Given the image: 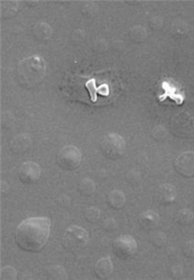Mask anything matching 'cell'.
<instances>
[{
  "instance_id": "cell-6",
  "label": "cell",
  "mask_w": 194,
  "mask_h": 280,
  "mask_svg": "<svg viewBox=\"0 0 194 280\" xmlns=\"http://www.w3.org/2000/svg\"><path fill=\"white\" fill-rule=\"evenodd\" d=\"M82 160L80 150L74 146L63 148L57 155L58 165L65 170H74L79 168Z\"/></svg>"
},
{
  "instance_id": "cell-1",
  "label": "cell",
  "mask_w": 194,
  "mask_h": 280,
  "mask_svg": "<svg viewBox=\"0 0 194 280\" xmlns=\"http://www.w3.org/2000/svg\"><path fill=\"white\" fill-rule=\"evenodd\" d=\"M51 221L48 217H31L22 222L15 232L18 246L27 252H39L51 235Z\"/></svg>"
},
{
  "instance_id": "cell-8",
  "label": "cell",
  "mask_w": 194,
  "mask_h": 280,
  "mask_svg": "<svg viewBox=\"0 0 194 280\" xmlns=\"http://www.w3.org/2000/svg\"><path fill=\"white\" fill-rule=\"evenodd\" d=\"M176 171L186 178L194 177V152L186 151L177 157L174 163Z\"/></svg>"
},
{
  "instance_id": "cell-20",
  "label": "cell",
  "mask_w": 194,
  "mask_h": 280,
  "mask_svg": "<svg viewBox=\"0 0 194 280\" xmlns=\"http://www.w3.org/2000/svg\"><path fill=\"white\" fill-rule=\"evenodd\" d=\"M78 190L81 196H92L96 191V184L94 181L90 178H83V180L79 182Z\"/></svg>"
},
{
  "instance_id": "cell-4",
  "label": "cell",
  "mask_w": 194,
  "mask_h": 280,
  "mask_svg": "<svg viewBox=\"0 0 194 280\" xmlns=\"http://www.w3.org/2000/svg\"><path fill=\"white\" fill-rule=\"evenodd\" d=\"M100 147L102 154L110 160L121 159L127 150L124 138L118 133H109L105 136Z\"/></svg>"
},
{
  "instance_id": "cell-22",
  "label": "cell",
  "mask_w": 194,
  "mask_h": 280,
  "mask_svg": "<svg viewBox=\"0 0 194 280\" xmlns=\"http://www.w3.org/2000/svg\"><path fill=\"white\" fill-rule=\"evenodd\" d=\"M167 236L161 231H155L153 232L150 237V241L154 246L157 248L164 247L167 243Z\"/></svg>"
},
{
  "instance_id": "cell-28",
  "label": "cell",
  "mask_w": 194,
  "mask_h": 280,
  "mask_svg": "<svg viewBox=\"0 0 194 280\" xmlns=\"http://www.w3.org/2000/svg\"><path fill=\"white\" fill-rule=\"evenodd\" d=\"M86 87H87V90L89 91L90 96H91V100L93 101V102H96V93L98 91V88L96 87V80L94 78L90 79V80L87 81L85 84Z\"/></svg>"
},
{
  "instance_id": "cell-25",
  "label": "cell",
  "mask_w": 194,
  "mask_h": 280,
  "mask_svg": "<svg viewBox=\"0 0 194 280\" xmlns=\"http://www.w3.org/2000/svg\"><path fill=\"white\" fill-rule=\"evenodd\" d=\"M151 136H152L153 139L155 141H164L168 137V131L163 126L155 127L151 133Z\"/></svg>"
},
{
  "instance_id": "cell-24",
  "label": "cell",
  "mask_w": 194,
  "mask_h": 280,
  "mask_svg": "<svg viewBox=\"0 0 194 280\" xmlns=\"http://www.w3.org/2000/svg\"><path fill=\"white\" fill-rule=\"evenodd\" d=\"M86 220L89 222H96L101 218V211L96 207H90L84 213Z\"/></svg>"
},
{
  "instance_id": "cell-9",
  "label": "cell",
  "mask_w": 194,
  "mask_h": 280,
  "mask_svg": "<svg viewBox=\"0 0 194 280\" xmlns=\"http://www.w3.org/2000/svg\"><path fill=\"white\" fill-rule=\"evenodd\" d=\"M42 174L40 166L34 162L29 161L20 166L18 171V177L23 183L27 185L34 184L39 180Z\"/></svg>"
},
{
  "instance_id": "cell-7",
  "label": "cell",
  "mask_w": 194,
  "mask_h": 280,
  "mask_svg": "<svg viewBox=\"0 0 194 280\" xmlns=\"http://www.w3.org/2000/svg\"><path fill=\"white\" fill-rule=\"evenodd\" d=\"M137 250V241L130 235H121L113 243V252L122 260L131 259Z\"/></svg>"
},
{
  "instance_id": "cell-26",
  "label": "cell",
  "mask_w": 194,
  "mask_h": 280,
  "mask_svg": "<svg viewBox=\"0 0 194 280\" xmlns=\"http://www.w3.org/2000/svg\"><path fill=\"white\" fill-rule=\"evenodd\" d=\"M182 254L188 259L194 258V241H189L182 246Z\"/></svg>"
},
{
  "instance_id": "cell-32",
  "label": "cell",
  "mask_w": 194,
  "mask_h": 280,
  "mask_svg": "<svg viewBox=\"0 0 194 280\" xmlns=\"http://www.w3.org/2000/svg\"><path fill=\"white\" fill-rule=\"evenodd\" d=\"M85 40V33L83 30L77 29L72 33V41L76 44H80Z\"/></svg>"
},
{
  "instance_id": "cell-10",
  "label": "cell",
  "mask_w": 194,
  "mask_h": 280,
  "mask_svg": "<svg viewBox=\"0 0 194 280\" xmlns=\"http://www.w3.org/2000/svg\"><path fill=\"white\" fill-rule=\"evenodd\" d=\"M177 196V190L170 184L160 185L155 192V200L162 205L173 204Z\"/></svg>"
},
{
  "instance_id": "cell-16",
  "label": "cell",
  "mask_w": 194,
  "mask_h": 280,
  "mask_svg": "<svg viewBox=\"0 0 194 280\" xmlns=\"http://www.w3.org/2000/svg\"><path fill=\"white\" fill-rule=\"evenodd\" d=\"M126 196L123 191H118V190H114L109 194L107 197V203L109 206L112 209L119 210L123 209L126 204Z\"/></svg>"
},
{
  "instance_id": "cell-19",
  "label": "cell",
  "mask_w": 194,
  "mask_h": 280,
  "mask_svg": "<svg viewBox=\"0 0 194 280\" xmlns=\"http://www.w3.org/2000/svg\"><path fill=\"white\" fill-rule=\"evenodd\" d=\"M47 280H67V274L64 267L60 266H51L47 267L46 271Z\"/></svg>"
},
{
  "instance_id": "cell-12",
  "label": "cell",
  "mask_w": 194,
  "mask_h": 280,
  "mask_svg": "<svg viewBox=\"0 0 194 280\" xmlns=\"http://www.w3.org/2000/svg\"><path fill=\"white\" fill-rule=\"evenodd\" d=\"M95 275L100 280H106L112 276L114 272L113 261L109 257H105L99 259L95 265Z\"/></svg>"
},
{
  "instance_id": "cell-30",
  "label": "cell",
  "mask_w": 194,
  "mask_h": 280,
  "mask_svg": "<svg viewBox=\"0 0 194 280\" xmlns=\"http://www.w3.org/2000/svg\"><path fill=\"white\" fill-rule=\"evenodd\" d=\"M169 274H170L172 278L174 279V280H178L183 276V269L180 265H174L170 267Z\"/></svg>"
},
{
  "instance_id": "cell-3",
  "label": "cell",
  "mask_w": 194,
  "mask_h": 280,
  "mask_svg": "<svg viewBox=\"0 0 194 280\" xmlns=\"http://www.w3.org/2000/svg\"><path fill=\"white\" fill-rule=\"evenodd\" d=\"M88 239L86 229L78 225H72L65 229L62 243L67 251L76 252L87 246Z\"/></svg>"
},
{
  "instance_id": "cell-31",
  "label": "cell",
  "mask_w": 194,
  "mask_h": 280,
  "mask_svg": "<svg viewBox=\"0 0 194 280\" xmlns=\"http://www.w3.org/2000/svg\"><path fill=\"white\" fill-rule=\"evenodd\" d=\"M150 26L153 30L160 31L164 26V20L160 17H154L150 20Z\"/></svg>"
},
{
  "instance_id": "cell-5",
  "label": "cell",
  "mask_w": 194,
  "mask_h": 280,
  "mask_svg": "<svg viewBox=\"0 0 194 280\" xmlns=\"http://www.w3.org/2000/svg\"><path fill=\"white\" fill-rule=\"evenodd\" d=\"M170 132L180 138H187L194 133V118L187 112H181L171 118Z\"/></svg>"
},
{
  "instance_id": "cell-14",
  "label": "cell",
  "mask_w": 194,
  "mask_h": 280,
  "mask_svg": "<svg viewBox=\"0 0 194 280\" xmlns=\"http://www.w3.org/2000/svg\"><path fill=\"white\" fill-rule=\"evenodd\" d=\"M19 2L15 0H2L0 2V16L2 19L14 17L19 10Z\"/></svg>"
},
{
  "instance_id": "cell-15",
  "label": "cell",
  "mask_w": 194,
  "mask_h": 280,
  "mask_svg": "<svg viewBox=\"0 0 194 280\" xmlns=\"http://www.w3.org/2000/svg\"><path fill=\"white\" fill-rule=\"evenodd\" d=\"M33 33L36 39L41 42H46L52 37L53 28L47 23L39 22L33 27Z\"/></svg>"
},
{
  "instance_id": "cell-23",
  "label": "cell",
  "mask_w": 194,
  "mask_h": 280,
  "mask_svg": "<svg viewBox=\"0 0 194 280\" xmlns=\"http://www.w3.org/2000/svg\"><path fill=\"white\" fill-rule=\"evenodd\" d=\"M17 277V272L12 267H2L0 271V280H15Z\"/></svg>"
},
{
  "instance_id": "cell-27",
  "label": "cell",
  "mask_w": 194,
  "mask_h": 280,
  "mask_svg": "<svg viewBox=\"0 0 194 280\" xmlns=\"http://www.w3.org/2000/svg\"><path fill=\"white\" fill-rule=\"evenodd\" d=\"M81 11L87 17H92L96 13V7L92 2H86L82 6Z\"/></svg>"
},
{
  "instance_id": "cell-21",
  "label": "cell",
  "mask_w": 194,
  "mask_h": 280,
  "mask_svg": "<svg viewBox=\"0 0 194 280\" xmlns=\"http://www.w3.org/2000/svg\"><path fill=\"white\" fill-rule=\"evenodd\" d=\"M171 34L176 38L184 37L188 33L187 24H185L183 21L174 22L171 27Z\"/></svg>"
},
{
  "instance_id": "cell-29",
  "label": "cell",
  "mask_w": 194,
  "mask_h": 280,
  "mask_svg": "<svg viewBox=\"0 0 194 280\" xmlns=\"http://www.w3.org/2000/svg\"><path fill=\"white\" fill-rule=\"evenodd\" d=\"M103 228L107 232H114L115 229L118 228V223L114 218L109 217L108 219L105 220L103 223Z\"/></svg>"
},
{
  "instance_id": "cell-2",
  "label": "cell",
  "mask_w": 194,
  "mask_h": 280,
  "mask_svg": "<svg viewBox=\"0 0 194 280\" xmlns=\"http://www.w3.org/2000/svg\"><path fill=\"white\" fill-rule=\"evenodd\" d=\"M46 74V61L42 56H28L18 65V82L25 88L31 89L37 87L42 83Z\"/></svg>"
},
{
  "instance_id": "cell-13",
  "label": "cell",
  "mask_w": 194,
  "mask_h": 280,
  "mask_svg": "<svg viewBox=\"0 0 194 280\" xmlns=\"http://www.w3.org/2000/svg\"><path fill=\"white\" fill-rule=\"evenodd\" d=\"M159 214L152 210L145 211L137 218L141 227L146 230H151L156 228L159 224Z\"/></svg>"
},
{
  "instance_id": "cell-18",
  "label": "cell",
  "mask_w": 194,
  "mask_h": 280,
  "mask_svg": "<svg viewBox=\"0 0 194 280\" xmlns=\"http://www.w3.org/2000/svg\"><path fill=\"white\" fill-rule=\"evenodd\" d=\"M129 37L132 42L139 44L142 43L147 39L148 34H147L146 28L142 27V25H135L129 29Z\"/></svg>"
},
{
  "instance_id": "cell-11",
  "label": "cell",
  "mask_w": 194,
  "mask_h": 280,
  "mask_svg": "<svg viewBox=\"0 0 194 280\" xmlns=\"http://www.w3.org/2000/svg\"><path fill=\"white\" fill-rule=\"evenodd\" d=\"M33 145V137L29 133L17 135L11 140L10 150L15 154H22L27 152Z\"/></svg>"
},
{
  "instance_id": "cell-17",
  "label": "cell",
  "mask_w": 194,
  "mask_h": 280,
  "mask_svg": "<svg viewBox=\"0 0 194 280\" xmlns=\"http://www.w3.org/2000/svg\"><path fill=\"white\" fill-rule=\"evenodd\" d=\"M174 221L180 226L190 225L194 221V212L189 209H181L175 216Z\"/></svg>"
}]
</instances>
